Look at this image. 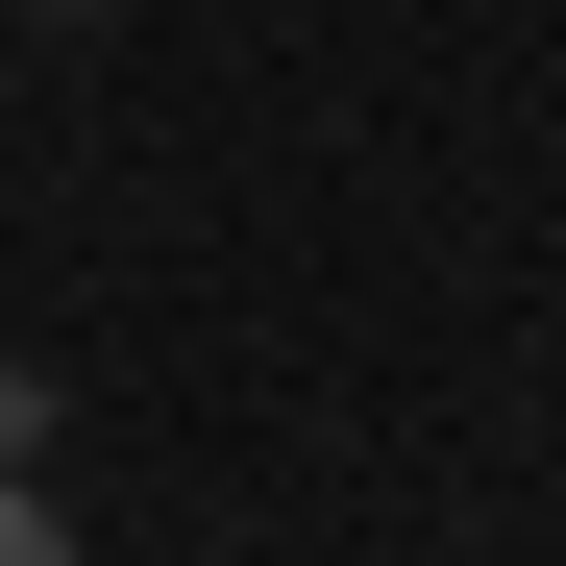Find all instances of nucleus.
Returning <instances> with one entry per match:
<instances>
[{"mask_svg":"<svg viewBox=\"0 0 566 566\" xmlns=\"http://www.w3.org/2000/svg\"><path fill=\"white\" fill-rule=\"evenodd\" d=\"M0 566H74V542H50V493H25V468H0Z\"/></svg>","mask_w":566,"mask_h":566,"instance_id":"f03ea898","label":"nucleus"},{"mask_svg":"<svg viewBox=\"0 0 566 566\" xmlns=\"http://www.w3.org/2000/svg\"><path fill=\"white\" fill-rule=\"evenodd\" d=\"M0 468H50V369L25 345H0Z\"/></svg>","mask_w":566,"mask_h":566,"instance_id":"f257e3e1","label":"nucleus"}]
</instances>
